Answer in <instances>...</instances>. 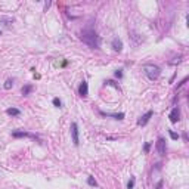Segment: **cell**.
I'll return each mask as SVG.
<instances>
[{
  "mask_svg": "<svg viewBox=\"0 0 189 189\" xmlns=\"http://www.w3.org/2000/svg\"><path fill=\"white\" fill-rule=\"evenodd\" d=\"M112 47H114L115 52H121V49H123V43H121V40L114 39V40H112Z\"/></svg>",
  "mask_w": 189,
  "mask_h": 189,
  "instance_id": "cell-9",
  "label": "cell"
},
{
  "mask_svg": "<svg viewBox=\"0 0 189 189\" xmlns=\"http://www.w3.org/2000/svg\"><path fill=\"white\" fill-rule=\"evenodd\" d=\"M6 114H8V115H12V117H16V115L21 114V111L16 109V108H8V109H6Z\"/></svg>",
  "mask_w": 189,
  "mask_h": 189,
  "instance_id": "cell-10",
  "label": "cell"
},
{
  "mask_svg": "<svg viewBox=\"0 0 189 189\" xmlns=\"http://www.w3.org/2000/svg\"><path fill=\"white\" fill-rule=\"evenodd\" d=\"M143 70H145V72H146V75H148L149 80H157V78L160 77V72H161L160 68H158L157 65H152V64L145 65Z\"/></svg>",
  "mask_w": 189,
  "mask_h": 189,
  "instance_id": "cell-2",
  "label": "cell"
},
{
  "mask_svg": "<svg viewBox=\"0 0 189 189\" xmlns=\"http://www.w3.org/2000/svg\"><path fill=\"white\" fill-rule=\"evenodd\" d=\"M12 136L14 137H30V139H37V136L35 134H31V133H28V132H14L12 133Z\"/></svg>",
  "mask_w": 189,
  "mask_h": 189,
  "instance_id": "cell-6",
  "label": "cell"
},
{
  "mask_svg": "<svg viewBox=\"0 0 189 189\" xmlns=\"http://www.w3.org/2000/svg\"><path fill=\"white\" fill-rule=\"evenodd\" d=\"M149 148H151V145H149V143H146V145H145V152H148Z\"/></svg>",
  "mask_w": 189,
  "mask_h": 189,
  "instance_id": "cell-18",
  "label": "cell"
},
{
  "mask_svg": "<svg viewBox=\"0 0 189 189\" xmlns=\"http://www.w3.org/2000/svg\"><path fill=\"white\" fill-rule=\"evenodd\" d=\"M157 151L160 155H166V151H167V146H166V141L162 137H158L157 141Z\"/></svg>",
  "mask_w": 189,
  "mask_h": 189,
  "instance_id": "cell-3",
  "label": "cell"
},
{
  "mask_svg": "<svg viewBox=\"0 0 189 189\" xmlns=\"http://www.w3.org/2000/svg\"><path fill=\"white\" fill-rule=\"evenodd\" d=\"M127 188H129V189H133V188H134V177H132V179L129 180V183H127Z\"/></svg>",
  "mask_w": 189,
  "mask_h": 189,
  "instance_id": "cell-14",
  "label": "cell"
},
{
  "mask_svg": "<svg viewBox=\"0 0 189 189\" xmlns=\"http://www.w3.org/2000/svg\"><path fill=\"white\" fill-rule=\"evenodd\" d=\"M152 115H154V112H152V111H148L146 114H143L139 120H137V126H145V124L151 120V117H152Z\"/></svg>",
  "mask_w": 189,
  "mask_h": 189,
  "instance_id": "cell-4",
  "label": "cell"
},
{
  "mask_svg": "<svg viewBox=\"0 0 189 189\" xmlns=\"http://www.w3.org/2000/svg\"><path fill=\"white\" fill-rule=\"evenodd\" d=\"M31 92V86H25V87H22V95H28Z\"/></svg>",
  "mask_w": 189,
  "mask_h": 189,
  "instance_id": "cell-13",
  "label": "cell"
},
{
  "mask_svg": "<svg viewBox=\"0 0 189 189\" xmlns=\"http://www.w3.org/2000/svg\"><path fill=\"white\" fill-rule=\"evenodd\" d=\"M53 105L58 106V108L61 106V100H59V98H55V99H53Z\"/></svg>",
  "mask_w": 189,
  "mask_h": 189,
  "instance_id": "cell-16",
  "label": "cell"
},
{
  "mask_svg": "<svg viewBox=\"0 0 189 189\" xmlns=\"http://www.w3.org/2000/svg\"><path fill=\"white\" fill-rule=\"evenodd\" d=\"M115 75H117V77H121L123 74H121V71H117V72H115Z\"/></svg>",
  "mask_w": 189,
  "mask_h": 189,
  "instance_id": "cell-19",
  "label": "cell"
},
{
  "mask_svg": "<svg viewBox=\"0 0 189 189\" xmlns=\"http://www.w3.org/2000/svg\"><path fill=\"white\" fill-rule=\"evenodd\" d=\"M71 134H72L74 145H78V129H77V124H75V123L71 124Z\"/></svg>",
  "mask_w": 189,
  "mask_h": 189,
  "instance_id": "cell-5",
  "label": "cell"
},
{
  "mask_svg": "<svg viewBox=\"0 0 189 189\" xmlns=\"http://www.w3.org/2000/svg\"><path fill=\"white\" fill-rule=\"evenodd\" d=\"M87 183H89L90 186H96V180H95L93 177H89V179H87Z\"/></svg>",
  "mask_w": 189,
  "mask_h": 189,
  "instance_id": "cell-15",
  "label": "cell"
},
{
  "mask_svg": "<svg viewBox=\"0 0 189 189\" xmlns=\"http://www.w3.org/2000/svg\"><path fill=\"white\" fill-rule=\"evenodd\" d=\"M12 86H14V80H10V78H9V80H6V83H5V89H6V90H9Z\"/></svg>",
  "mask_w": 189,
  "mask_h": 189,
  "instance_id": "cell-12",
  "label": "cell"
},
{
  "mask_svg": "<svg viewBox=\"0 0 189 189\" xmlns=\"http://www.w3.org/2000/svg\"><path fill=\"white\" fill-rule=\"evenodd\" d=\"M100 115L114 117V118H117V120H121V118H124V114H123V112H120V114H109V112H100Z\"/></svg>",
  "mask_w": 189,
  "mask_h": 189,
  "instance_id": "cell-11",
  "label": "cell"
},
{
  "mask_svg": "<svg viewBox=\"0 0 189 189\" xmlns=\"http://www.w3.org/2000/svg\"><path fill=\"white\" fill-rule=\"evenodd\" d=\"M81 40H83V43H86L89 47H92V49H98L99 47V44H100V39H99V35L96 34V31L95 30H92V28H86V30H83L81 31Z\"/></svg>",
  "mask_w": 189,
  "mask_h": 189,
  "instance_id": "cell-1",
  "label": "cell"
},
{
  "mask_svg": "<svg viewBox=\"0 0 189 189\" xmlns=\"http://www.w3.org/2000/svg\"><path fill=\"white\" fill-rule=\"evenodd\" d=\"M170 136H171V139H174V141H176V139H179V134H176V133L171 132V130H170Z\"/></svg>",
  "mask_w": 189,
  "mask_h": 189,
  "instance_id": "cell-17",
  "label": "cell"
},
{
  "mask_svg": "<svg viewBox=\"0 0 189 189\" xmlns=\"http://www.w3.org/2000/svg\"><path fill=\"white\" fill-rule=\"evenodd\" d=\"M179 117H180L179 108H173L171 112H170V121H171V123H177V121H179Z\"/></svg>",
  "mask_w": 189,
  "mask_h": 189,
  "instance_id": "cell-7",
  "label": "cell"
},
{
  "mask_svg": "<svg viewBox=\"0 0 189 189\" xmlns=\"http://www.w3.org/2000/svg\"><path fill=\"white\" fill-rule=\"evenodd\" d=\"M78 93L84 98V96H87V93H89V86H87V81H81V84H80V87H78Z\"/></svg>",
  "mask_w": 189,
  "mask_h": 189,
  "instance_id": "cell-8",
  "label": "cell"
},
{
  "mask_svg": "<svg viewBox=\"0 0 189 189\" xmlns=\"http://www.w3.org/2000/svg\"><path fill=\"white\" fill-rule=\"evenodd\" d=\"M49 6H50V3H46V5H44V10H47V9H49Z\"/></svg>",
  "mask_w": 189,
  "mask_h": 189,
  "instance_id": "cell-20",
  "label": "cell"
}]
</instances>
